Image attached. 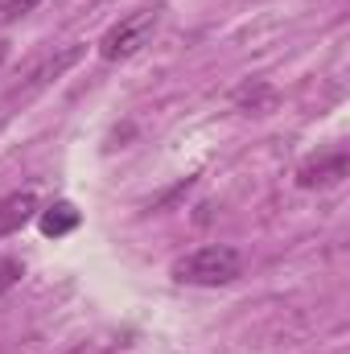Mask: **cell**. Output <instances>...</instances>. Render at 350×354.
<instances>
[{
	"label": "cell",
	"instance_id": "9",
	"mask_svg": "<svg viewBox=\"0 0 350 354\" xmlns=\"http://www.w3.org/2000/svg\"><path fill=\"white\" fill-rule=\"evenodd\" d=\"M42 0H0V25H8V21H21V17H29L33 8H37Z\"/></svg>",
	"mask_w": 350,
	"mask_h": 354
},
{
	"label": "cell",
	"instance_id": "5",
	"mask_svg": "<svg viewBox=\"0 0 350 354\" xmlns=\"http://www.w3.org/2000/svg\"><path fill=\"white\" fill-rule=\"evenodd\" d=\"M33 214H37V194H33V189L4 194V198H0V239L17 235V231H21Z\"/></svg>",
	"mask_w": 350,
	"mask_h": 354
},
{
	"label": "cell",
	"instance_id": "10",
	"mask_svg": "<svg viewBox=\"0 0 350 354\" xmlns=\"http://www.w3.org/2000/svg\"><path fill=\"white\" fill-rule=\"evenodd\" d=\"M4 58H8V41H0V66H4Z\"/></svg>",
	"mask_w": 350,
	"mask_h": 354
},
{
	"label": "cell",
	"instance_id": "6",
	"mask_svg": "<svg viewBox=\"0 0 350 354\" xmlns=\"http://www.w3.org/2000/svg\"><path fill=\"white\" fill-rule=\"evenodd\" d=\"M276 87L272 83H264V79H248V83H239V87L231 91V103L239 107V111H248V115H268L272 107H276Z\"/></svg>",
	"mask_w": 350,
	"mask_h": 354
},
{
	"label": "cell",
	"instance_id": "7",
	"mask_svg": "<svg viewBox=\"0 0 350 354\" xmlns=\"http://www.w3.org/2000/svg\"><path fill=\"white\" fill-rule=\"evenodd\" d=\"M79 223H83V214L75 210V202H54V206H46L42 218H37V227H42L46 239H62V235H71Z\"/></svg>",
	"mask_w": 350,
	"mask_h": 354
},
{
	"label": "cell",
	"instance_id": "2",
	"mask_svg": "<svg viewBox=\"0 0 350 354\" xmlns=\"http://www.w3.org/2000/svg\"><path fill=\"white\" fill-rule=\"evenodd\" d=\"M161 4H149V8H136V12H128V17H120L103 37H99V58L103 62H124V58H132V54H140L153 37H157V29H161Z\"/></svg>",
	"mask_w": 350,
	"mask_h": 354
},
{
	"label": "cell",
	"instance_id": "1",
	"mask_svg": "<svg viewBox=\"0 0 350 354\" xmlns=\"http://www.w3.org/2000/svg\"><path fill=\"white\" fill-rule=\"evenodd\" d=\"M243 276V256L227 243H206L190 256L174 260V280L177 284H194V288H219Z\"/></svg>",
	"mask_w": 350,
	"mask_h": 354
},
{
	"label": "cell",
	"instance_id": "3",
	"mask_svg": "<svg viewBox=\"0 0 350 354\" xmlns=\"http://www.w3.org/2000/svg\"><path fill=\"white\" fill-rule=\"evenodd\" d=\"M350 174V153L347 149H330V153H317L309 157L301 169H297V185L301 189H330Z\"/></svg>",
	"mask_w": 350,
	"mask_h": 354
},
{
	"label": "cell",
	"instance_id": "4",
	"mask_svg": "<svg viewBox=\"0 0 350 354\" xmlns=\"http://www.w3.org/2000/svg\"><path fill=\"white\" fill-rule=\"evenodd\" d=\"M79 58H83V46H79V41H75V46H62V50H50V54H46V58H42V62L21 79V87L12 91V95H33V91H42L46 83L62 79Z\"/></svg>",
	"mask_w": 350,
	"mask_h": 354
},
{
	"label": "cell",
	"instance_id": "8",
	"mask_svg": "<svg viewBox=\"0 0 350 354\" xmlns=\"http://www.w3.org/2000/svg\"><path fill=\"white\" fill-rule=\"evenodd\" d=\"M21 276H25V264H21L17 256H0V292L17 288V284H21Z\"/></svg>",
	"mask_w": 350,
	"mask_h": 354
}]
</instances>
